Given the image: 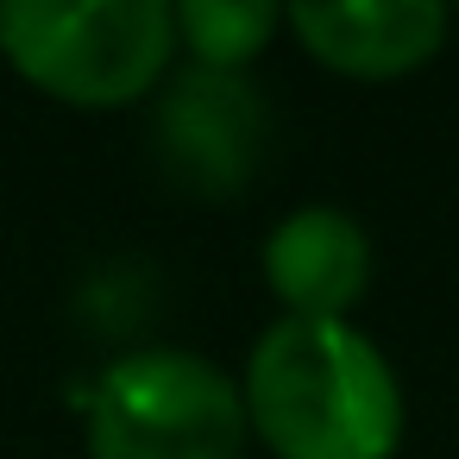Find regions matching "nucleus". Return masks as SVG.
<instances>
[{
  "instance_id": "f257e3e1",
  "label": "nucleus",
  "mask_w": 459,
  "mask_h": 459,
  "mask_svg": "<svg viewBox=\"0 0 459 459\" xmlns=\"http://www.w3.org/2000/svg\"><path fill=\"white\" fill-rule=\"evenodd\" d=\"M246 421L277 459H390L403 446V384L352 321L277 315L246 352Z\"/></svg>"
},
{
  "instance_id": "f03ea898",
  "label": "nucleus",
  "mask_w": 459,
  "mask_h": 459,
  "mask_svg": "<svg viewBox=\"0 0 459 459\" xmlns=\"http://www.w3.org/2000/svg\"><path fill=\"white\" fill-rule=\"evenodd\" d=\"M0 57L64 108H139L177 57L170 0H0Z\"/></svg>"
},
{
  "instance_id": "7ed1b4c3",
  "label": "nucleus",
  "mask_w": 459,
  "mask_h": 459,
  "mask_svg": "<svg viewBox=\"0 0 459 459\" xmlns=\"http://www.w3.org/2000/svg\"><path fill=\"white\" fill-rule=\"evenodd\" d=\"M239 377L183 346H139L89 390V459H246Z\"/></svg>"
},
{
  "instance_id": "20e7f679",
  "label": "nucleus",
  "mask_w": 459,
  "mask_h": 459,
  "mask_svg": "<svg viewBox=\"0 0 459 459\" xmlns=\"http://www.w3.org/2000/svg\"><path fill=\"white\" fill-rule=\"evenodd\" d=\"M152 164L177 195L195 202H233L264 164L271 145V108L252 89V76L183 64L152 95Z\"/></svg>"
},
{
  "instance_id": "39448f33",
  "label": "nucleus",
  "mask_w": 459,
  "mask_h": 459,
  "mask_svg": "<svg viewBox=\"0 0 459 459\" xmlns=\"http://www.w3.org/2000/svg\"><path fill=\"white\" fill-rule=\"evenodd\" d=\"M296 45L352 82H396L446 45V0H283Z\"/></svg>"
},
{
  "instance_id": "423d86ee",
  "label": "nucleus",
  "mask_w": 459,
  "mask_h": 459,
  "mask_svg": "<svg viewBox=\"0 0 459 459\" xmlns=\"http://www.w3.org/2000/svg\"><path fill=\"white\" fill-rule=\"evenodd\" d=\"M264 290L283 315L302 321H346L371 283V239L340 208H290L264 239Z\"/></svg>"
},
{
  "instance_id": "0eeeda50",
  "label": "nucleus",
  "mask_w": 459,
  "mask_h": 459,
  "mask_svg": "<svg viewBox=\"0 0 459 459\" xmlns=\"http://www.w3.org/2000/svg\"><path fill=\"white\" fill-rule=\"evenodd\" d=\"M170 13L177 51H189V64L246 76L283 26V0H170Z\"/></svg>"
},
{
  "instance_id": "6e6552de",
  "label": "nucleus",
  "mask_w": 459,
  "mask_h": 459,
  "mask_svg": "<svg viewBox=\"0 0 459 459\" xmlns=\"http://www.w3.org/2000/svg\"><path fill=\"white\" fill-rule=\"evenodd\" d=\"M446 7H453V13H459V0H446Z\"/></svg>"
}]
</instances>
